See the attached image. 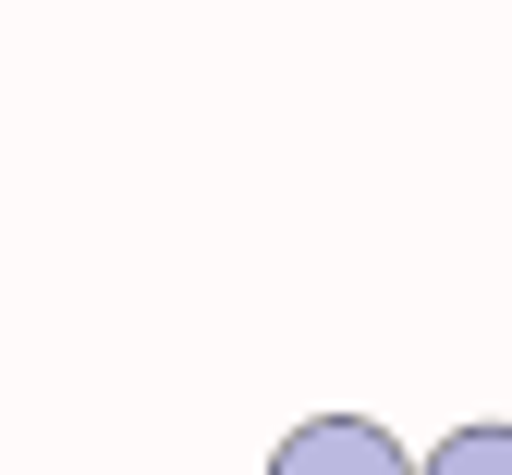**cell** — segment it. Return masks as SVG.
<instances>
[{"instance_id": "1", "label": "cell", "mask_w": 512, "mask_h": 475, "mask_svg": "<svg viewBox=\"0 0 512 475\" xmlns=\"http://www.w3.org/2000/svg\"><path fill=\"white\" fill-rule=\"evenodd\" d=\"M269 475H415V463H403V439L378 427V415H305L269 451Z\"/></svg>"}, {"instance_id": "2", "label": "cell", "mask_w": 512, "mask_h": 475, "mask_svg": "<svg viewBox=\"0 0 512 475\" xmlns=\"http://www.w3.org/2000/svg\"><path fill=\"white\" fill-rule=\"evenodd\" d=\"M415 475H512V427H452Z\"/></svg>"}]
</instances>
